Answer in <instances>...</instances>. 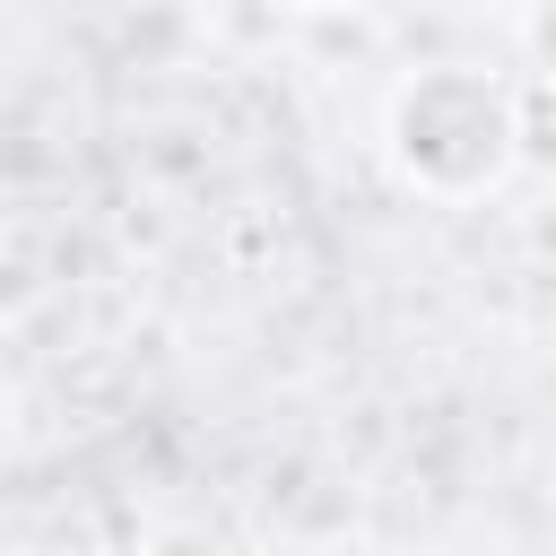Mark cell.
<instances>
[{
	"label": "cell",
	"instance_id": "3957f363",
	"mask_svg": "<svg viewBox=\"0 0 556 556\" xmlns=\"http://www.w3.org/2000/svg\"><path fill=\"white\" fill-rule=\"evenodd\" d=\"M0 443H9V391H0Z\"/></svg>",
	"mask_w": 556,
	"mask_h": 556
},
{
	"label": "cell",
	"instance_id": "6da1fadb",
	"mask_svg": "<svg viewBox=\"0 0 556 556\" xmlns=\"http://www.w3.org/2000/svg\"><path fill=\"white\" fill-rule=\"evenodd\" d=\"M382 148H391V165H400L408 191H426V200H478V191H495L521 165L513 87L495 70H469V61L417 70L391 96V113H382Z\"/></svg>",
	"mask_w": 556,
	"mask_h": 556
},
{
	"label": "cell",
	"instance_id": "7a4b0ae2",
	"mask_svg": "<svg viewBox=\"0 0 556 556\" xmlns=\"http://www.w3.org/2000/svg\"><path fill=\"white\" fill-rule=\"evenodd\" d=\"M278 9H356V0H278Z\"/></svg>",
	"mask_w": 556,
	"mask_h": 556
},
{
	"label": "cell",
	"instance_id": "277c9868",
	"mask_svg": "<svg viewBox=\"0 0 556 556\" xmlns=\"http://www.w3.org/2000/svg\"><path fill=\"white\" fill-rule=\"evenodd\" d=\"M495 9H530V0H495Z\"/></svg>",
	"mask_w": 556,
	"mask_h": 556
}]
</instances>
